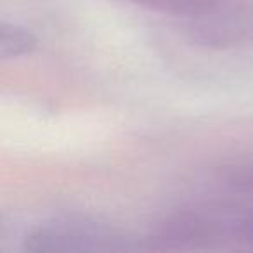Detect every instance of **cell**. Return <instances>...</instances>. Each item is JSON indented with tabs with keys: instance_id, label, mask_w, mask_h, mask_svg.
<instances>
[{
	"instance_id": "6da1fadb",
	"label": "cell",
	"mask_w": 253,
	"mask_h": 253,
	"mask_svg": "<svg viewBox=\"0 0 253 253\" xmlns=\"http://www.w3.org/2000/svg\"><path fill=\"white\" fill-rule=\"evenodd\" d=\"M99 236L92 234L87 227L75 224H54L35 227L25 239L28 252H78L92 246Z\"/></svg>"
},
{
	"instance_id": "3957f363",
	"label": "cell",
	"mask_w": 253,
	"mask_h": 253,
	"mask_svg": "<svg viewBox=\"0 0 253 253\" xmlns=\"http://www.w3.org/2000/svg\"><path fill=\"white\" fill-rule=\"evenodd\" d=\"M132 2L177 14H200L213 9L215 5L213 0H132Z\"/></svg>"
},
{
	"instance_id": "7a4b0ae2",
	"label": "cell",
	"mask_w": 253,
	"mask_h": 253,
	"mask_svg": "<svg viewBox=\"0 0 253 253\" xmlns=\"http://www.w3.org/2000/svg\"><path fill=\"white\" fill-rule=\"evenodd\" d=\"M39 45V40L28 28L16 23L4 21L0 26V57L4 61L32 54Z\"/></svg>"
}]
</instances>
